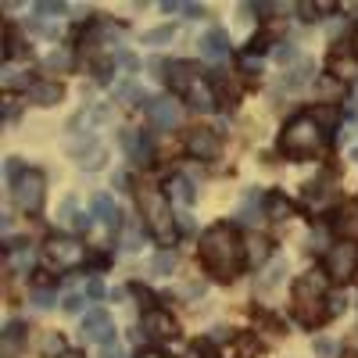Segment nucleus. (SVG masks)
Returning a JSON list of instances; mask_svg holds the SVG:
<instances>
[{
    "label": "nucleus",
    "instance_id": "nucleus-1",
    "mask_svg": "<svg viewBox=\"0 0 358 358\" xmlns=\"http://www.w3.org/2000/svg\"><path fill=\"white\" fill-rule=\"evenodd\" d=\"M201 262L204 268L212 273L215 280L229 283L241 276V268H244V258H248V248L241 241V233H236L229 222H215V226H208L201 233Z\"/></svg>",
    "mask_w": 358,
    "mask_h": 358
},
{
    "label": "nucleus",
    "instance_id": "nucleus-2",
    "mask_svg": "<svg viewBox=\"0 0 358 358\" xmlns=\"http://www.w3.org/2000/svg\"><path fill=\"white\" fill-rule=\"evenodd\" d=\"M322 147V126L319 118L312 115H294L290 122L283 126V136H280V151L287 158H308Z\"/></svg>",
    "mask_w": 358,
    "mask_h": 358
},
{
    "label": "nucleus",
    "instance_id": "nucleus-3",
    "mask_svg": "<svg viewBox=\"0 0 358 358\" xmlns=\"http://www.w3.org/2000/svg\"><path fill=\"white\" fill-rule=\"evenodd\" d=\"M326 276L319 273H305V276H297L294 280V315L301 319L305 326H315L326 319Z\"/></svg>",
    "mask_w": 358,
    "mask_h": 358
},
{
    "label": "nucleus",
    "instance_id": "nucleus-4",
    "mask_svg": "<svg viewBox=\"0 0 358 358\" xmlns=\"http://www.w3.org/2000/svg\"><path fill=\"white\" fill-rule=\"evenodd\" d=\"M140 212H143V222H147V229L155 233V241L158 244H172L176 241V215H172V208H169V201H165V194H158V190H151V187H143L140 190Z\"/></svg>",
    "mask_w": 358,
    "mask_h": 358
},
{
    "label": "nucleus",
    "instance_id": "nucleus-5",
    "mask_svg": "<svg viewBox=\"0 0 358 358\" xmlns=\"http://www.w3.org/2000/svg\"><path fill=\"white\" fill-rule=\"evenodd\" d=\"M43 258L50 268H57V273H69V268L83 265L86 258V248L76 241V236H47L43 244Z\"/></svg>",
    "mask_w": 358,
    "mask_h": 358
},
{
    "label": "nucleus",
    "instance_id": "nucleus-6",
    "mask_svg": "<svg viewBox=\"0 0 358 358\" xmlns=\"http://www.w3.org/2000/svg\"><path fill=\"white\" fill-rule=\"evenodd\" d=\"M43 190H47V176L40 169H25L18 183H11V197L22 212H40L43 208Z\"/></svg>",
    "mask_w": 358,
    "mask_h": 358
},
{
    "label": "nucleus",
    "instance_id": "nucleus-7",
    "mask_svg": "<svg viewBox=\"0 0 358 358\" xmlns=\"http://www.w3.org/2000/svg\"><path fill=\"white\" fill-rule=\"evenodd\" d=\"M69 158H72L79 169L97 172V169L108 162V147H104V140L94 136V133H79V136L69 143Z\"/></svg>",
    "mask_w": 358,
    "mask_h": 358
},
{
    "label": "nucleus",
    "instance_id": "nucleus-8",
    "mask_svg": "<svg viewBox=\"0 0 358 358\" xmlns=\"http://www.w3.org/2000/svg\"><path fill=\"white\" fill-rule=\"evenodd\" d=\"M322 268H326V276H330V280H351L355 268H358V248L355 244L330 248L326 258H322Z\"/></svg>",
    "mask_w": 358,
    "mask_h": 358
},
{
    "label": "nucleus",
    "instance_id": "nucleus-9",
    "mask_svg": "<svg viewBox=\"0 0 358 358\" xmlns=\"http://www.w3.org/2000/svg\"><path fill=\"white\" fill-rule=\"evenodd\" d=\"M140 330H143V337H151V341H176V334H179V326H176V319H172V312H162V308H147L143 312V319H140Z\"/></svg>",
    "mask_w": 358,
    "mask_h": 358
},
{
    "label": "nucleus",
    "instance_id": "nucleus-10",
    "mask_svg": "<svg viewBox=\"0 0 358 358\" xmlns=\"http://www.w3.org/2000/svg\"><path fill=\"white\" fill-rule=\"evenodd\" d=\"M83 341H90V344H111L115 341V319L104 312V308H94V312H86V319H83Z\"/></svg>",
    "mask_w": 358,
    "mask_h": 358
},
{
    "label": "nucleus",
    "instance_id": "nucleus-11",
    "mask_svg": "<svg viewBox=\"0 0 358 358\" xmlns=\"http://www.w3.org/2000/svg\"><path fill=\"white\" fill-rule=\"evenodd\" d=\"M147 118L155 122V129H176L179 126V118H183V111H179V104L172 97H155V101H147Z\"/></svg>",
    "mask_w": 358,
    "mask_h": 358
},
{
    "label": "nucleus",
    "instance_id": "nucleus-12",
    "mask_svg": "<svg viewBox=\"0 0 358 358\" xmlns=\"http://www.w3.org/2000/svg\"><path fill=\"white\" fill-rule=\"evenodd\" d=\"M219 151H222V143L212 129H190L187 133V155H194L201 162H215Z\"/></svg>",
    "mask_w": 358,
    "mask_h": 358
},
{
    "label": "nucleus",
    "instance_id": "nucleus-13",
    "mask_svg": "<svg viewBox=\"0 0 358 358\" xmlns=\"http://www.w3.org/2000/svg\"><path fill=\"white\" fill-rule=\"evenodd\" d=\"M334 233L341 236V244H358V204L344 201L334 212Z\"/></svg>",
    "mask_w": 358,
    "mask_h": 358
},
{
    "label": "nucleus",
    "instance_id": "nucleus-14",
    "mask_svg": "<svg viewBox=\"0 0 358 358\" xmlns=\"http://www.w3.org/2000/svg\"><path fill=\"white\" fill-rule=\"evenodd\" d=\"M108 118H111V111H108V108H101V104H86L79 115H72V118H69V133H79L83 126H86V133H94V126L108 122Z\"/></svg>",
    "mask_w": 358,
    "mask_h": 358
},
{
    "label": "nucleus",
    "instance_id": "nucleus-15",
    "mask_svg": "<svg viewBox=\"0 0 358 358\" xmlns=\"http://www.w3.org/2000/svg\"><path fill=\"white\" fill-rule=\"evenodd\" d=\"M201 47H204L208 62H226V57H229V33H222V29H208Z\"/></svg>",
    "mask_w": 358,
    "mask_h": 358
},
{
    "label": "nucleus",
    "instance_id": "nucleus-16",
    "mask_svg": "<svg viewBox=\"0 0 358 358\" xmlns=\"http://www.w3.org/2000/svg\"><path fill=\"white\" fill-rule=\"evenodd\" d=\"M183 97H187V104L190 108H197V111H212L219 101H215V94H212V86H208L204 79H197V83H190L187 90H183Z\"/></svg>",
    "mask_w": 358,
    "mask_h": 358
},
{
    "label": "nucleus",
    "instance_id": "nucleus-17",
    "mask_svg": "<svg viewBox=\"0 0 358 358\" xmlns=\"http://www.w3.org/2000/svg\"><path fill=\"white\" fill-rule=\"evenodd\" d=\"M94 215L111 229V233H118V229H122V212H118V208H115V201L108 197V194H97L94 197Z\"/></svg>",
    "mask_w": 358,
    "mask_h": 358
},
{
    "label": "nucleus",
    "instance_id": "nucleus-18",
    "mask_svg": "<svg viewBox=\"0 0 358 358\" xmlns=\"http://www.w3.org/2000/svg\"><path fill=\"white\" fill-rule=\"evenodd\" d=\"M165 194L176 201V204H183V208H190L194 201H197V190H194V183L187 176H169V183H165Z\"/></svg>",
    "mask_w": 358,
    "mask_h": 358
},
{
    "label": "nucleus",
    "instance_id": "nucleus-19",
    "mask_svg": "<svg viewBox=\"0 0 358 358\" xmlns=\"http://www.w3.org/2000/svg\"><path fill=\"white\" fill-rule=\"evenodd\" d=\"M62 97H65L62 83H33V90H29V101L40 104V108H54Z\"/></svg>",
    "mask_w": 358,
    "mask_h": 358
},
{
    "label": "nucleus",
    "instance_id": "nucleus-20",
    "mask_svg": "<svg viewBox=\"0 0 358 358\" xmlns=\"http://www.w3.org/2000/svg\"><path fill=\"white\" fill-rule=\"evenodd\" d=\"M169 79H172V86L187 90L190 83L201 79V65H194V62H172V65H169Z\"/></svg>",
    "mask_w": 358,
    "mask_h": 358
},
{
    "label": "nucleus",
    "instance_id": "nucleus-21",
    "mask_svg": "<svg viewBox=\"0 0 358 358\" xmlns=\"http://www.w3.org/2000/svg\"><path fill=\"white\" fill-rule=\"evenodd\" d=\"M283 276H287V258H273V262H268V268L262 273V280H258V294L276 290L283 283Z\"/></svg>",
    "mask_w": 358,
    "mask_h": 358
},
{
    "label": "nucleus",
    "instance_id": "nucleus-22",
    "mask_svg": "<svg viewBox=\"0 0 358 358\" xmlns=\"http://www.w3.org/2000/svg\"><path fill=\"white\" fill-rule=\"evenodd\" d=\"M265 212H268L273 222H287V219H294V204L283 194H268L265 197Z\"/></svg>",
    "mask_w": 358,
    "mask_h": 358
},
{
    "label": "nucleus",
    "instance_id": "nucleus-23",
    "mask_svg": "<svg viewBox=\"0 0 358 358\" xmlns=\"http://www.w3.org/2000/svg\"><path fill=\"white\" fill-rule=\"evenodd\" d=\"M315 94H319L326 104H334V101L344 94V86H341L337 76H315Z\"/></svg>",
    "mask_w": 358,
    "mask_h": 358
},
{
    "label": "nucleus",
    "instance_id": "nucleus-24",
    "mask_svg": "<svg viewBox=\"0 0 358 358\" xmlns=\"http://www.w3.org/2000/svg\"><path fill=\"white\" fill-rule=\"evenodd\" d=\"M115 101L118 104H143V86L133 83V79H122L115 86Z\"/></svg>",
    "mask_w": 358,
    "mask_h": 358
},
{
    "label": "nucleus",
    "instance_id": "nucleus-25",
    "mask_svg": "<svg viewBox=\"0 0 358 358\" xmlns=\"http://www.w3.org/2000/svg\"><path fill=\"white\" fill-rule=\"evenodd\" d=\"M312 72H315L312 62H297V69H290V72L283 76V90H301V86L312 79Z\"/></svg>",
    "mask_w": 358,
    "mask_h": 358
},
{
    "label": "nucleus",
    "instance_id": "nucleus-26",
    "mask_svg": "<svg viewBox=\"0 0 358 358\" xmlns=\"http://www.w3.org/2000/svg\"><path fill=\"white\" fill-rule=\"evenodd\" d=\"M0 83H4V90H25V94L33 90V83H29V72H25V69H15V65H4V79H0Z\"/></svg>",
    "mask_w": 358,
    "mask_h": 358
},
{
    "label": "nucleus",
    "instance_id": "nucleus-27",
    "mask_svg": "<svg viewBox=\"0 0 358 358\" xmlns=\"http://www.w3.org/2000/svg\"><path fill=\"white\" fill-rule=\"evenodd\" d=\"M22 337H25V322H22V319H11V322L4 326V351L18 348V344H22Z\"/></svg>",
    "mask_w": 358,
    "mask_h": 358
},
{
    "label": "nucleus",
    "instance_id": "nucleus-28",
    "mask_svg": "<svg viewBox=\"0 0 358 358\" xmlns=\"http://www.w3.org/2000/svg\"><path fill=\"white\" fill-rule=\"evenodd\" d=\"M40 351H43V358H62L69 348H65L62 334H47V337H43V344H40Z\"/></svg>",
    "mask_w": 358,
    "mask_h": 358
},
{
    "label": "nucleus",
    "instance_id": "nucleus-29",
    "mask_svg": "<svg viewBox=\"0 0 358 358\" xmlns=\"http://www.w3.org/2000/svg\"><path fill=\"white\" fill-rule=\"evenodd\" d=\"M122 147L129 151V158H147V140H140L133 129H126V133H122Z\"/></svg>",
    "mask_w": 358,
    "mask_h": 358
},
{
    "label": "nucleus",
    "instance_id": "nucleus-30",
    "mask_svg": "<svg viewBox=\"0 0 358 358\" xmlns=\"http://www.w3.org/2000/svg\"><path fill=\"white\" fill-rule=\"evenodd\" d=\"M172 36H176L172 25H158V29H151V33H143V43L147 47H158V43H172Z\"/></svg>",
    "mask_w": 358,
    "mask_h": 358
},
{
    "label": "nucleus",
    "instance_id": "nucleus-31",
    "mask_svg": "<svg viewBox=\"0 0 358 358\" xmlns=\"http://www.w3.org/2000/svg\"><path fill=\"white\" fill-rule=\"evenodd\" d=\"M258 351H262L258 337H251V334H241V337H236V358H255Z\"/></svg>",
    "mask_w": 358,
    "mask_h": 358
},
{
    "label": "nucleus",
    "instance_id": "nucleus-32",
    "mask_svg": "<svg viewBox=\"0 0 358 358\" xmlns=\"http://www.w3.org/2000/svg\"><path fill=\"white\" fill-rule=\"evenodd\" d=\"M176 251H162L158 258H155V276H172L176 273Z\"/></svg>",
    "mask_w": 358,
    "mask_h": 358
},
{
    "label": "nucleus",
    "instance_id": "nucleus-33",
    "mask_svg": "<svg viewBox=\"0 0 358 358\" xmlns=\"http://www.w3.org/2000/svg\"><path fill=\"white\" fill-rule=\"evenodd\" d=\"M29 248H18V251H11V273L15 276H22V273H29Z\"/></svg>",
    "mask_w": 358,
    "mask_h": 358
},
{
    "label": "nucleus",
    "instance_id": "nucleus-34",
    "mask_svg": "<svg viewBox=\"0 0 358 358\" xmlns=\"http://www.w3.org/2000/svg\"><path fill=\"white\" fill-rule=\"evenodd\" d=\"M355 136H358V115H348L341 122V129H337V140L344 143V140H355Z\"/></svg>",
    "mask_w": 358,
    "mask_h": 358
},
{
    "label": "nucleus",
    "instance_id": "nucleus-35",
    "mask_svg": "<svg viewBox=\"0 0 358 358\" xmlns=\"http://www.w3.org/2000/svg\"><path fill=\"white\" fill-rule=\"evenodd\" d=\"M76 197H65L62 201V208H57V222H76Z\"/></svg>",
    "mask_w": 358,
    "mask_h": 358
},
{
    "label": "nucleus",
    "instance_id": "nucleus-36",
    "mask_svg": "<svg viewBox=\"0 0 358 358\" xmlns=\"http://www.w3.org/2000/svg\"><path fill=\"white\" fill-rule=\"evenodd\" d=\"M344 305H348V297H344V294H330V297H326V315H341Z\"/></svg>",
    "mask_w": 358,
    "mask_h": 358
},
{
    "label": "nucleus",
    "instance_id": "nucleus-37",
    "mask_svg": "<svg viewBox=\"0 0 358 358\" xmlns=\"http://www.w3.org/2000/svg\"><path fill=\"white\" fill-rule=\"evenodd\" d=\"M312 351H315V358H334V351H337V348H334V341H330V337H319V341L312 344Z\"/></svg>",
    "mask_w": 358,
    "mask_h": 358
},
{
    "label": "nucleus",
    "instance_id": "nucleus-38",
    "mask_svg": "<svg viewBox=\"0 0 358 358\" xmlns=\"http://www.w3.org/2000/svg\"><path fill=\"white\" fill-rule=\"evenodd\" d=\"M322 187H326V179H319V183L312 179V183H305V197H308V201H322V197H326Z\"/></svg>",
    "mask_w": 358,
    "mask_h": 358
},
{
    "label": "nucleus",
    "instance_id": "nucleus-39",
    "mask_svg": "<svg viewBox=\"0 0 358 358\" xmlns=\"http://www.w3.org/2000/svg\"><path fill=\"white\" fill-rule=\"evenodd\" d=\"M47 65H50V69H69V65H72V54H65V50H54V54L47 57Z\"/></svg>",
    "mask_w": 358,
    "mask_h": 358
},
{
    "label": "nucleus",
    "instance_id": "nucleus-40",
    "mask_svg": "<svg viewBox=\"0 0 358 358\" xmlns=\"http://www.w3.org/2000/svg\"><path fill=\"white\" fill-rule=\"evenodd\" d=\"M94 219H97L94 212H79V215H76V229H79V233H90V229H94Z\"/></svg>",
    "mask_w": 358,
    "mask_h": 358
},
{
    "label": "nucleus",
    "instance_id": "nucleus-41",
    "mask_svg": "<svg viewBox=\"0 0 358 358\" xmlns=\"http://www.w3.org/2000/svg\"><path fill=\"white\" fill-rule=\"evenodd\" d=\"M268 43H273V33L255 36V40H251V54H265V50H268Z\"/></svg>",
    "mask_w": 358,
    "mask_h": 358
},
{
    "label": "nucleus",
    "instance_id": "nucleus-42",
    "mask_svg": "<svg viewBox=\"0 0 358 358\" xmlns=\"http://www.w3.org/2000/svg\"><path fill=\"white\" fill-rule=\"evenodd\" d=\"M276 62H280V65H287V62H297V50H294L290 43H280V50H276Z\"/></svg>",
    "mask_w": 358,
    "mask_h": 358
},
{
    "label": "nucleus",
    "instance_id": "nucleus-43",
    "mask_svg": "<svg viewBox=\"0 0 358 358\" xmlns=\"http://www.w3.org/2000/svg\"><path fill=\"white\" fill-rule=\"evenodd\" d=\"M101 358H126V351H122V344H118V341H111V344L101 348Z\"/></svg>",
    "mask_w": 358,
    "mask_h": 358
},
{
    "label": "nucleus",
    "instance_id": "nucleus-44",
    "mask_svg": "<svg viewBox=\"0 0 358 358\" xmlns=\"http://www.w3.org/2000/svg\"><path fill=\"white\" fill-rule=\"evenodd\" d=\"M62 308H65L69 315H76V312L83 308V297H79V294H69V297H65V301H62Z\"/></svg>",
    "mask_w": 358,
    "mask_h": 358
},
{
    "label": "nucleus",
    "instance_id": "nucleus-45",
    "mask_svg": "<svg viewBox=\"0 0 358 358\" xmlns=\"http://www.w3.org/2000/svg\"><path fill=\"white\" fill-rule=\"evenodd\" d=\"M33 301H36V308H50V301H54V297H50V294H36Z\"/></svg>",
    "mask_w": 358,
    "mask_h": 358
},
{
    "label": "nucleus",
    "instance_id": "nucleus-46",
    "mask_svg": "<svg viewBox=\"0 0 358 358\" xmlns=\"http://www.w3.org/2000/svg\"><path fill=\"white\" fill-rule=\"evenodd\" d=\"M86 290H90V297H101V294H104L101 280H90V287H86Z\"/></svg>",
    "mask_w": 358,
    "mask_h": 358
},
{
    "label": "nucleus",
    "instance_id": "nucleus-47",
    "mask_svg": "<svg viewBox=\"0 0 358 358\" xmlns=\"http://www.w3.org/2000/svg\"><path fill=\"white\" fill-rule=\"evenodd\" d=\"M251 248H255V258H265V241H262V236H258V241H255Z\"/></svg>",
    "mask_w": 358,
    "mask_h": 358
},
{
    "label": "nucleus",
    "instance_id": "nucleus-48",
    "mask_svg": "<svg viewBox=\"0 0 358 358\" xmlns=\"http://www.w3.org/2000/svg\"><path fill=\"white\" fill-rule=\"evenodd\" d=\"M15 115H18V104L8 101V104H4V118H15Z\"/></svg>",
    "mask_w": 358,
    "mask_h": 358
},
{
    "label": "nucleus",
    "instance_id": "nucleus-49",
    "mask_svg": "<svg viewBox=\"0 0 358 358\" xmlns=\"http://www.w3.org/2000/svg\"><path fill=\"white\" fill-rule=\"evenodd\" d=\"M140 358H169V355H162V351H140Z\"/></svg>",
    "mask_w": 358,
    "mask_h": 358
},
{
    "label": "nucleus",
    "instance_id": "nucleus-50",
    "mask_svg": "<svg viewBox=\"0 0 358 358\" xmlns=\"http://www.w3.org/2000/svg\"><path fill=\"white\" fill-rule=\"evenodd\" d=\"M62 358H86V355H83V351H65Z\"/></svg>",
    "mask_w": 358,
    "mask_h": 358
},
{
    "label": "nucleus",
    "instance_id": "nucleus-51",
    "mask_svg": "<svg viewBox=\"0 0 358 358\" xmlns=\"http://www.w3.org/2000/svg\"><path fill=\"white\" fill-rule=\"evenodd\" d=\"M351 162H355V165H358V143H355V147H351Z\"/></svg>",
    "mask_w": 358,
    "mask_h": 358
},
{
    "label": "nucleus",
    "instance_id": "nucleus-52",
    "mask_svg": "<svg viewBox=\"0 0 358 358\" xmlns=\"http://www.w3.org/2000/svg\"><path fill=\"white\" fill-rule=\"evenodd\" d=\"M351 47H355V57H358V33H355V43Z\"/></svg>",
    "mask_w": 358,
    "mask_h": 358
},
{
    "label": "nucleus",
    "instance_id": "nucleus-53",
    "mask_svg": "<svg viewBox=\"0 0 358 358\" xmlns=\"http://www.w3.org/2000/svg\"><path fill=\"white\" fill-rule=\"evenodd\" d=\"M344 358H358V355H355V351H344Z\"/></svg>",
    "mask_w": 358,
    "mask_h": 358
},
{
    "label": "nucleus",
    "instance_id": "nucleus-54",
    "mask_svg": "<svg viewBox=\"0 0 358 358\" xmlns=\"http://www.w3.org/2000/svg\"><path fill=\"white\" fill-rule=\"evenodd\" d=\"M355 97H358V86H355Z\"/></svg>",
    "mask_w": 358,
    "mask_h": 358
}]
</instances>
